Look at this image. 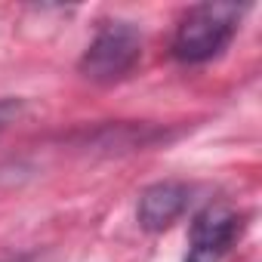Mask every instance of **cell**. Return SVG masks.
<instances>
[{
    "label": "cell",
    "mask_w": 262,
    "mask_h": 262,
    "mask_svg": "<svg viewBox=\"0 0 262 262\" xmlns=\"http://www.w3.org/2000/svg\"><path fill=\"white\" fill-rule=\"evenodd\" d=\"M22 111H25V102L22 99H16V96H0V136H4L7 129L22 117Z\"/></svg>",
    "instance_id": "5"
},
{
    "label": "cell",
    "mask_w": 262,
    "mask_h": 262,
    "mask_svg": "<svg viewBox=\"0 0 262 262\" xmlns=\"http://www.w3.org/2000/svg\"><path fill=\"white\" fill-rule=\"evenodd\" d=\"M247 216L228 204V201H213L191 219V247L185 262H222L234 244L244 237Z\"/></svg>",
    "instance_id": "3"
},
{
    "label": "cell",
    "mask_w": 262,
    "mask_h": 262,
    "mask_svg": "<svg viewBox=\"0 0 262 262\" xmlns=\"http://www.w3.org/2000/svg\"><path fill=\"white\" fill-rule=\"evenodd\" d=\"M191 204V185L179 182V179H164L148 185L139 194V207H136V219L142 231H167Z\"/></svg>",
    "instance_id": "4"
},
{
    "label": "cell",
    "mask_w": 262,
    "mask_h": 262,
    "mask_svg": "<svg viewBox=\"0 0 262 262\" xmlns=\"http://www.w3.org/2000/svg\"><path fill=\"white\" fill-rule=\"evenodd\" d=\"M0 262H37L34 256H10V259H0Z\"/></svg>",
    "instance_id": "6"
},
{
    "label": "cell",
    "mask_w": 262,
    "mask_h": 262,
    "mask_svg": "<svg viewBox=\"0 0 262 262\" xmlns=\"http://www.w3.org/2000/svg\"><path fill=\"white\" fill-rule=\"evenodd\" d=\"M142 59V34L133 22H102L90 47L83 50L77 71L90 83H117L133 71Z\"/></svg>",
    "instance_id": "2"
},
{
    "label": "cell",
    "mask_w": 262,
    "mask_h": 262,
    "mask_svg": "<svg viewBox=\"0 0 262 262\" xmlns=\"http://www.w3.org/2000/svg\"><path fill=\"white\" fill-rule=\"evenodd\" d=\"M247 13H250L247 4H198V7H191L182 16V22L176 25L173 43H170L173 56L182 65H204V62L222 56V50L241 31V22Z\"/></svg>",
    "instance_id": "1"
}]
</instances>
